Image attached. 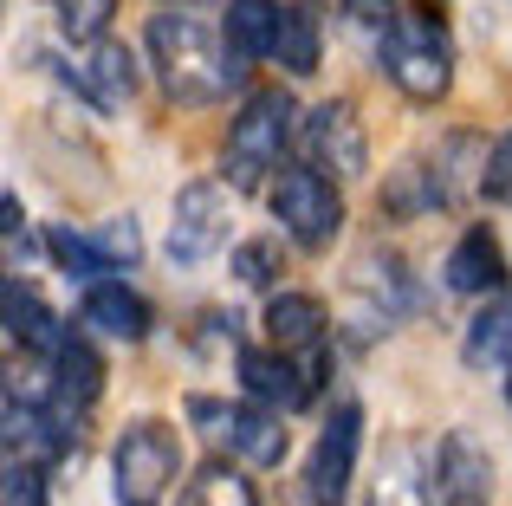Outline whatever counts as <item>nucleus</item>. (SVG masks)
Wrapping results in <instances>:
<instances>
[{"label":"nucleus","mask_w":512,"mask_h":506,"mask_svg":"<svg viewBox=\"0 0 512 506\" xmlns=\"http://www.w3.org/2000/svg\"><path fill=\"white\" fill-rule=\"evenodd\" d=\"M143 46H150V65H156V78H163L169 104H182V111L221 104L227 91L240 85V72H247V65L227 52V39H214V26L195 20V13H182V7L156 13Z\"/></svg>","instance_id":"obj_1"},{"label":"nucleus","mask_w":512,"mask_h":506,"mask_svg":"<svg viewBox=\"0 0 512 506\" xmlns=\"http://www.w3.org/2000/svg\"><path fill=\"white\" fill-rule=\"evenodd\" d=\"M376 65L409 104H441L454 85V33L435 7H396L376 39Z\"/></svg>","instance_id":"obj_2"},{"label":"nucleus","mask_w":512,"mask_h":506,"mask_svg":"<svg viewBox=\"0 0 512 506\" xmlns=\"http://www.w3.org/2000/svg\"><path fill=\"white\" fill-rule=\"evenodd\" d=\"M292 137H299V104H292L286 85H260L247 104L234 111L227 124V150H221V169H227V189H260L279 163H286Z\"/></svg>","instance_id":"obj_3"},{"label":"nucleus","mask_w":512,"mask_h":506,"mask_svg":"<svg viewBox=\"0 0 512 506\" xmlns=\"http://www.w3.org/2000/svg\"><path fill=\"white\" fill-rule=\"evenodd\" d=\"M266 202H273V221L299 253H331V241L344 234V195H338V176L325 169H279L266 182Z\"/></svg>","instance_id":"obj_4"},{"label":"nucleus","mask_w":512,"mask_h":506,"mask_svg":"<svg viewBox=\"0 0 512 506\" xmlns=\"http://www.w3.org/2000/svg\"><path fill=\"white\" fill-rule=\"evenodd\" d=\"M117 506H163V494L182 481V435L156 416H137L111 448Z\"/></svg>","instance_id":"obj_5"},{"label":"nucleus","mask_w":512,"mask_h":506,"mask_svg":"<svg viewBox=\"0 0 512 506\" xmlns=\"http://www.w3.org/2000/svg\"><path fill=\"white\" fill-rule=\"evenodd\" d=\"M234 234V202L221 182H182L169 208V266H208Z\"/></svg>","instance_id":"obj_6"},{"label":"nucleus","mask_w":512,"mask_h":506,"mask_svg":"<svg viewBox=\"0 0 512 506\" xmlns=\"http://www.w3.org/2000/svg\"><path fill=\"white\" fill-rule=\"evenodd\" d=\"M299 150L312 169H325V176L338 182H357L363 169H370V137H363V117L350 98H325L312 104V111L299 117Z\"/></svg>","instance_id":"obj_7"},{"label":"nucleus","mask_w":512,"mask_h":506,"mask_svg":"<svg viewBox=\"0 0 512 506\" xmlns=\"http://www.w3.org/2000/svg\"><path fill=\"white\" fill-rule=\"evenodd\" d=\"M357 448H363V403H338L312 442V461H305V506H344L350 481H357Z\"/></svg>","instance_id":"obj_8"},{"label":"nucleus","mask_w":512,"mask_h":506,"mask_svg":"<svg viewBox=\"0 0 512 506\" xmlns=\"http://www.w3.org/2000/svg\"><path fill=\"white\" fill-rule=\"evenodd\" d=\"M435 500L441 506H493V461L467 429H448L435 448Z\"/></svg>","instance_id":"obj_9"},{"label":"nucleus","mask_w":512,"mask_h":506,"mask_svg":"<svg viewBox=\"0 0 512 506\" xmlns=\"http://www.w3.org/2000/svg\"><path fill=\"white\" fill-rule=\"evenodd\" d=\"M506 279H512L506 247H500V234H493L487 221H474V228L448 247V260H441V286L461 292V299H487V292H500Z\"/></svg>","instance_id":"obj_10"},{"label":"nucleus","mask_w":512,"mask_h":506,"mask_svg":"<svg viewBox=\"0 0 512 506\" xmlns=\"http://www.w3.org/2000/svg\"><path fill=\"white\" fill-rule=\"evenodd\" d=\"M350 286L370 299V312L383 318V325H389V318H409L415 305H422L409 260H402V253H389V247H363L357 260H350Z\"/></svg>","instance_id":"obj_11"},{"label":"nucleus","mask_w":512,"mask_h":506,"mask_svg":"<svg viewBox=\"0 0 512 506\" xmlns=\"http://www.w3.org/2000/svg\"><path fill=\"white\" fill-rule=\"evenodd\" d=\"M78 325L111 338V344H143L150 338V305H143V292H130L124 279H91L85 299H78Z\"/></svg>","instance_id":"obj_12"},{"label":"nucleus","mask_w":512,"mask_h":506,"mask_svg":"<svg viewBox=\"0 0 512 506\" xmlns=\"http://www.w3.org/2000/svg\"><path fill=\"white\" fill-rule=\"evenodd\" d=\"M46 370H52V396H46V403L72 409V416H85V409L104 396V357L91 351L85 331H65V344L46 357Z\"/></svg>","instance_id":"obj_13"},{"label":"nucleus","mask_w":512,"mask_h":506,"mask_svg":"<svg viewBox=\"0 0 512 506\" xmlns=\"http://www.w3.org/2000/svg\"><path fill=\"white\" fill-rule=\"evenodd\" d=\"M65 78H72L78 98L98 104V111H124V104L137 98V59H130V46H117V39H98L78 72L65 65Z\"/></svg>","instance_id":"obj_14"},{"label":"nucleus","mask_w":512,"mask_h":506,"mask_svg":"<svg viewBox=\"0 0 512 506\" xmlns=\"http://www.w3.org/2000/svg\"><path fill=\"white\" fill-rule=\"evenodd\" d=\"M260 325H266V344H279V351H325V338H331V312L312 299V292H273L266 299V312H260Z\"/></svg>","instance_id":"obj_15"},{"label":"nucleus","mask_w":512,"mask_h":506,"mask_svg":"<svg viewBox=\"0 0 512 506\" xmlns=\"http://www.w3.org/2000/svg\"><path fill=\"white\" fill-rule=\"evenodd\" d=\"M227 455L240 468H279L286 461V409H266V403H234V422H227Z\"/></svg>","instance_id":"obj_16"},{"label":"nucleus","mask_w":512,"mask_h":506,"mask_svg":"<svg viewBox=\"0 0 512 506\" xmlns=\"http://www.w3.org/2000/svg\"><path fill=\"white\" fill-rule=\"evenodd\" d=\"M461 364L467 370H512V286L487 292L474 305V318L461 331Z\"/></svg>","instance_id":"obj_17"},{"label":"nucleus","mask_w":512,"mask_h":506,"mask_svg":"<svg viewBox=\"0 0 512 506\" xmlns=\"http://www.w3.org/2000/svg\"><path fill=\"white\" fill-rule=\"evenodd\" d=\"M0 312H7V344L13 351H26V357H52L65 344V325L46 312V299H39L33 286H26L20 273L0 286Z\"/></svg>","instance_id":"obj_18"},{"label":"nucleus","mask_w":512,"mask_h":506,"mask_svg":"<svg viewBox=\"0 0 512 506\" xmlns=\"http://www.w3.org/2000/svg\"><path fill=\"white\" fill-rule=\"evenodd\" d=\"M279 26H286V7H279V0H227V13H221V39L240 65L273 59Z\"/></svg>","instance_id":"obj_19"},{"label":"nucleus","mask_w":512,"mask_h":506,"mask_svg":"<svg viewBox=\"0 0 512 506\" xmlns=\"http://www.w3.org/2000/svg\"><path fill=\"white\" fill-rule=\"evenodd\" d=\"M279 65H286L292 78H312L318 59H325V20H318V0H299V7H286V26H279Z\"/></svg>","instance_id":"obj_20"},{"label":"nucleus","mask_w":512,"mask_h":506,"mask_svg":"<svg viewBox=\"0 0 512 506\" xmlns=\"http://www.w3.org/2000/svg\"><path fill=\"white\" fill-rule=\"evenodd\" d=\"M182 506H260V494H253V481L234 461H208V468L182 487Z\"/></svg>","instance_id":"obj_21"},{"label":"nucleus","mask_w":512,"mask_h":506,"mask_svg":"<svg viewBox=\"0 0 512 506\" xmlns=\"http://www.w3.org/2000/svg\"><path fill=\"white\" fill-rule=\"evenodd\" d=\"M370 506H428V487H422V474H415V461L402 455V448L383 461V468H376Z\"/></svg>","instance_id":"obj_22"},{"label":"nucleus","mask_w":512,"mask_h":506,"mask_svg":"<svg viewBox=\"0 0 512 506\" xmlns=\"http://www.w3.org/2000/svg\"><path fill=\"white\" fill-rule=\"evenodd\" d=\"M52 13H59V33L72 39V46H98V39L111 33L117 0H52Z\"/></svg>","instance_id":"obj_23"},{"label":"nucleus","mask_w":512,"mask_h":506,"mask_svg":"<svg viewBox=\"0 0 512 506\" xmlns=\"http://www.w3.org/2000/svg\"><path fill=\"white\" fill-rule=\"evenodd\" d=\"M46 247H52V260H59L72 279H85V286H91V279H104V273H111V260L98 253V241H91V234L52 228V234H46Z\"/></svg>","instance_id":"obj_24"},{"label":"nucleus","mask_w":512,"mask_h":506,"mask_svg":"<svg viewBox=\"0 0 512 506\" xmlns=\"http://www.w3.org/2000/svg\"><path fill=\"white\" fill-rule=\"evenodd\" d=\"M279 273H286V253H279L273 234H266V241H240V247H234V279H240V286L266 292Z\"/></svg>","instance_id":"obj_25"},{"label":"nucleus","mask_w":512,"mask_h":506,"mask_svg":"<svg viewBox=\"0 0 512 506\" xmlns=\"http://www.w3.org/2000/svg\"><path fill=\"white\" fill-rule=\"evenodd\" d=\"M91 241H98V253L111 260V273H117V266H137V260H143V228H137L130 215L98 221V228H91Z\"/></svg>","instance_id":"obj_26"},{"label":"nucleus","mask_w":512,"mask_h":506,"mask_svg":"<svg viewBox=\"0 0 512 506\" xmlns=\"http://www.w3.org/2000/svg\"><path fill=\"white\" fill-rule=\"evenodd\" d=\"M480 195H487L493 208H512V130L487 150V176H480Z\"/></svg>","instance_id":"obj_27"},{"label":"nucleus","mask_w":512,"mask_h":506,"mask_svg":"<svg viewBox=\"0 0 512 506\" xmlns=\"http://www.w3.org/2000/svg\"><path fill=\"white\" fill-rule=\"evenodd\" d=\"M7 506H46V468L7 461Z\"/></svg>","instance_id":"obj_28"},{"label":"nucleus","mask_w":512,"mask_h":506,"mask_svg":"<svg viewBox=\"0 0 512 506\" xmlns=\"http://www.w3.org/2000/svg\"><path fill=\"white\" fill-rule=\"evenodd\" d=\"M0 215H7V241H20V234H26V208H20V195H0Z\"/></svg>","instance_id":"obj_29"},{"label":"nucleus","mask_w":512,"mask_h":506,"mask_svg":"<svg viewBox=\"0 0 512 506\" xmlns=\"http://www.w3.org/2000/svg\"><path fill=\"white\" fill-rule=\"evenodd\" d=\"M506 403H512V370H506Z\"/></svg>","instance_id":"obj_30"},{"label":"nucleus","mask_w":512,"mask_h":506,"mask_svg":"<svg viewBox=\"0 0 512 506\" xmlns=\"http://www.w3.org/2000/svg\"><path fill=\"white\" fill-rule=\"evenodd\" d=\"M376 7H383V0H376Z\"/></svg>","instance_id":"obj_31"}]
</instances>
